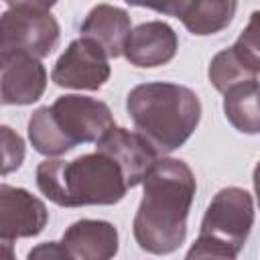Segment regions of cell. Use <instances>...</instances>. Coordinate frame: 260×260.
Here are the masks:
<instances>
[{"label":"cell","instance_id":"obj_1","mask_svg":"<svg viewBox=\"0 0 260 260\" xmlns=\"http://www.w3.org/2000/svg\"><path fill=\"white\" fill-rule=\"evenodd\" d=\"M142 189L132 221L134 240L144 252L171 254L187 236V217L197 191L195 175L185 160L158 156L146 173Z\"/></svg>","mask_w":260,"mask_h":260},{"label":"cell","instance_id":"obj_2","mask_svg":"<svg viewBox=\"0 0 260 260\" xmlns=\"http://www.w3.org/2000/svg\"><path fill=\"white\" fill-rule=\"evenodd\" d=\"M35 179L39 191L61 207L114 205L130 189L122 167L102 150L73 160L49 156L37 167Z\"/></svg>","mask_w":260,"mask_h":260},{"label":"cell","instance_id":"obj_3","mask_svg":"<svg viewBox=\"0 0 260 260\" xmlns=\"http://www.w3.org/2000/svg\"><path fill=\"white\" fill-rule=\"evenodd\" d=\"M126 112L134 128L165 156L183 146L199 126L201 102L185 85L150 81L130 89Z\"/></svg>","mask_w":260,"mask_h":260},{"label":"cell","instance_id":"obj_4","mask_svg":"<svg viewBox=\"0 0 260 260\" xmlns=\"http://www.w3.org/2000/svg\"><path fill=\"white\" fill-rule=\"evenodd\" d=\"M252 225L254 203L250 193L242 187H223L209 201L187 258H236Z\"/></svg>","mask_w":260,"mask_h":260},{"label":"cell","instance_id":"obj_5","mask_svg":"<svg viewBox=\"0 0 260 260\" xmlns=\"http://www.w3.org/2000/svg\"><path fill=\"white\" fill-rule=\"evenodd\" d=\"M59 22L49 10L8 8L2 14V51L26 53L32 57H47L59 43Z\"/></svg>","mask_w":260,"mask_h":260},{"label":"cell","instance_id":"obj_6","mask_svg":"<svg viewBox=\"0 0 260 260\" xmlns=\"http://www.w3.org/2000/svg\"><path fill=\"white\" fill-rule=\"evenodd\" d=\"M51 116L71 148L85 142H98L114 126V116L108 104L79 93L57 98L51 104Z\"/></svg>","mask_w":260,"mask_h":260},{"label":"cell","instance_id":"obj_7","mask_svg":"<svg viewBox=\"0 0 260 260\" xmlns=\"http://www.w3.org/2000/svg\"><path fill=\"white\" fill-rule=\"evenodd\" d=\"M110 57L100 43L89 37H79L59 55L51 81L65 89L95 91L110 79Z\"/></svg>","mask_w":260,"mask_h":260},{"label":"cell","instance_id":"obj_8","mask_svg":"<svg viewBox=\"0 0 260 260\" xmlns=\"http://www.w3.org/2000/svg\"><path fill=\"white\" fill-rule=\"evenodd\" d=\"M49 221L45 203L22 187L0 185V240L10 246L14 240L39 236Z\"/></svg>","mask_w":260,"mask_h":260},{"label":"cell","instance_id":"obj_9","mask_svg":"<svg viewBox=\"0 0 260 260\" xmlns=\"http://www.w3.org/2000/svg\"><path fill=\"white\" fill-rule=\"evenodd\" d=\"M95 150L110 154L122 167L128 187L142 185L146 173L160 156L156 148L138 130L132 132L116 124L95 142Z\"/></svg>","mask_w":260,"mask_h":260},{"label":"cell","instance_id":"obj_10","mask_svg":"<svg viewBox=\"0 0 260 260\" xmlns=\"http://www.w3.org/2000/svg\"><path fill=\"white\" fill-rule=\"evenodd\" d=\"M2 69V104L28 106L41 100L47 87V69L39 57L26 53L0 55Z\"/></svg>","mask_w":260,"mask_h":260},{"label":"cell","instance_id":"obj_11","mask_svg":"<svg viewBox=\"0 0 260 260\" xmlns=\"http://www.w3.org/2000/svg\"><path fill=\"white\" fill-rule=\"evenodd\" d=\"M179 49V37L175 28L162 20H148L132 28L124 57L130 65L140 69H152L167 65Z\"/></svg>","mask_w":260,"mask_h":260},{"label":"cell","instance_id":"obj_12","mask_svg":"<svg viewBox=\"0 0 260 260\" xmlns=\"http://www.w3.org/2000/svg\"><path fill=\"white\" fill-rule=\"evenodd\" d=\"M61 246L69 260H108L118 254V230L104 219H79L65 230Z\"/></svg>","mask_w":260,"mask_h":260},{"label":"cell","instance_id":"obj_13","mask_svg":"<svg viewBox=\"0 0 260 260\" xmlns=\"http://www.w3.org/2000/svg\"><path fill=\"white\" fill-rule=\"evenodd\" d=\"M130 32H132L130 14L124 8L112 4L93 6L81 24V37H89L95 43H100L110 59L124 55V47Z\"/></svg>","mask_w":260,"mask_h":260},{"label":"cell","instance_id":"obj_14","mask_svg":"<svg viewBox=\"0 0 260 260\" xmlns=\"http://www.w3.org/2000/svg\"><path fill=\"white\" fill-rule=\"evenodd\" d=\"M223 114L242 134H260V81L248 79L223 93Z\"/></svg>","mask_w":260,"mask_h":260},{"label":"cell","instance_id":"obj_15","mask_svg":"<svg viewBox=\"0 0 260 260\" xmlns=\"http://www.w3.org/2000/svg\"><path fill=\"white\" fill-rule=\"evenodd\" d=\"M238 10V0H189L181 14L183 26L197 37H209L230 26Z\"/></svg>","mask_w":260,"mask_h":260},{"label":"cell","instance_id":"obj_16","mask_svg":"<svg viewBox=\"0 0 260 260\" xmlns=\"http://www.w3.org/2000/svg\"><path fill=\"white\" fill-rule=\"evenodd\" d=\"M28 140L32 148L43 156H61L69 150V142L61 136L55 120L51 116V106L37 108L28 120Z\"/></svg>","mask_w":260,"mask_h":260},{"label":"cell","instance_id":"obj_17","mask_svg":"<svg viewBox=\"0 0 260 260\" xmlns=\"http://www.w3.org/2000/svg\"><path fill=\"white\" fill-rule=\"evenodd\" d=\"M258 73H254L242 59L240 55L234 51V47L221 49L219 53L213 55V59L209 61V69H207V77L211 81V85L225 93L232 85L248 81V79H256Z\"/></svg>","mask_w":260,"mask_h":260},{"label":"cell","instance_id":"obj_18","mask_svg":"<svg viewBox=\"0 0 260 260\" xmlns=\"http://www.w3.org/2000/svg\"><path fill=\"white\" fill-rule=\"evenodd\" d=\"M232 47L254 73H260V10L250 14L248 24Z\"/></svg>","mask_w":260,"mask_h":260},{"label":"cell","instance_id":"obj_19","mask_svg":"<svg viewBox=\"0 0 260 260\" xmlns=\"http://www.w3.org/2000/svg\"><path fill=\"white\" fill-rule=\"evenodd\" d=\"M0 134H2V175H8L22 165L24 142L10 126H2Z\"/></svg>","mask_w":260,"mask_h":260},{"label":"cell","instance_id":"obj_20","mask_svg":"<svg viewBox=\"0 0 260 260\" xmlns=\"http://www.w3.org/2000/svg\"><path fill=\"white\" fill-rule=\"evenodd\" d=\"M124 2L130 6L150 8V10H156L160 14L175 16V18H181V14L185 12V8L189 4V0H124Z\"/></svg>","mask_w":260,"mask_h":260},{"label":"cell","instance_id":"obj_21","mask_svg":"<svg viewBox=\"0 0 260 260\" xmlns=\"http://www.w3.org/2000/svg\"><path fill=\"white\" fill-rule=\"evenodd\" d=\"M28 258L30 260L32 258H43V260H47V258H67V254L63 250L61 242H45V244H39L37 248H32L28 252Z\"/></svg>","mask_w":260,"mask_h":260},{"label":"cell","instance_id":"obj_22","mask_svg":"<svg viewBox=\"0 0 260 260\" xmlns=\"http://www.w3.org/2000/svg\"><path fill=\"white\" fill-rule=\"evenodd\" d=\"M8 8H35V10H51L59 0H4Z\"/></svg>","mask_w":260,"mask_h":260},{"label":"cell","instance_id":"obj_23","mask_svg":"<svg viewBox=\"0 0 260 260\" xmlns=\"http://www.w3.org/2000/svg\"><path fill=\"white\" fill-rule=\"evenodd\" d=\"M252 183H254V193H256V201H258V207H260V160H258L256 167H254Z\"/></svg>","mask_w":260,"mask_h":260}]
</instances>
